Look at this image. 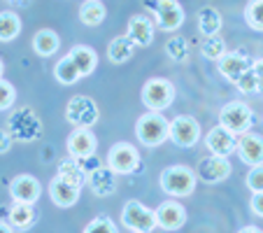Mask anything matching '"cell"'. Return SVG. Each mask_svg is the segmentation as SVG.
<instances>
[{"mask_svg": "<svg viewBox=\"0 0 263 233\" xmlns=\"http://www.w3.org/2000/svg\"><path fill=\"white\" fill-rule=\"evenodd\" d=\"M170 133V121L161 117V112H144L135 124V135L144 147H159L168 140Z\"/></svg>", "mask_w": 263, "mask_h": 233, "instance_id": "6da1fadb", "label": "cell"}, {"mask_svg": "<svg viewBox=\"0 0 263 233\" xmlns=\"http://www.w3.org/2000/svg\"><path fill=\"white\" fill-rule=\"evenodd\" d=\"M196 182H198V177L189 166H170L161 173V189L175 199L191 196L196 191Z\"/></svg>", "mask_w": 263, "mask_h": 233, "instance_id": "7a4b0ae2", "label": "cell"}, {"mask_svg": "<svg viewBox=\"0 0 263 233\" xmlns=\"http://www.w3.org/2000/svg\"><path fill=\"white\" fill-rule=\"evenodd\" d=\"M140 98H142L144 107H147L149 112H163V110H168L175 100V86L170 80L154 77V80L144 82Z\"/></svg>", "mask_w": 263, "mask_h": 233, "instance_id": "3957f363", "label": "cell"}, {"mask_svg": "<svg viewBox=\"0 0 263 233\" xmlns=\"http://www.w3.org/2000/svg\"><path fill=\"white\" fill-rule=\"evenodd\" d=\"M219 126L229 129L231 133L242 135L247 133L254 126V112L247 103L242 100H233V103H226L219 112Z\"/></svg>", "mask_w": 263, "mask_h": 233, "instance_id": "277c9868", "label": "cell"}, {"mask_svg": "<svg viewBox=\"0 0 263 233\" xmlns=\"http://www.w3.org/2000/svg\"><path fill=\"white\" fill-rule=\"evenodd\" d=\"M121 224L130 231L138 233H152L156 228V217L154 210H149L147 205H142L140 201H128L121 210Z\"/></svg>", "mask_w": 263, "mask_h": 233, "instance_id": "5b68a950", "label": "cell"}, {"mask_svg": "<svg viewBox=\"0 0 263 233\" xmlns=\"http://www.w3.org/2000/svg\"><path fill=\"white\" fill-rule=\"evenodd\" d=\"M140 154L130 142H117L107 152V168H112L117 175H130L140 168Z\"/></svg>", "mask_w": 263, "mask_h": 233, "instance_id": "8992f818", "label": "cell"}, {"mask_svg": "<svg viewBox=\"0 0 263 233\" xmlns=\"http://www.w3.org/2000/svg\"><path fill=\"white\" fill-rule=\"evenodd\" d=\"M65 119L74 124V129H89L98 121V105L89 96H74L65 107Z\"/></svg>", "mask_w": 263, "mask_h": 233, "instance_id": "52a82bcc", "label": "cell"}, {"mask_svg": "<svg viewBox=\"0 0 263 233\" xmlns=\"http://www.w3.org/2000/svg\"><path fill=\"white\" fill-rule=\"evenodd\" d=\"M168 138L173 140L177 147H194L200 140V124L189 117V114H179L170 121V133Z\"/></svg>", "mask_w": 263, "mask_h": 233, "instance_id": "ba28073f", "label": "cell"}, {"mask_svg": "<svg viewBox=\"0 0 263 233\" xmlns=\"http://www.w3.org/2000/svg\"><path fill=\"white\" fill-rule=\"evenodd\" d=\"M235 152H238L240 161L247 164L249 168H254V166H263V138L258 133L247 131V133L238 135Z\"/></svg>", "mask_w": 263, "mask_h": 233, "instance_id": "9c48e42d", "label": "cell"}, {"mask_svg": "<svg viewBox=\"0 0 263 233\" xmlns=\"http://www.w3.org/2000/svg\"><path fill=\"white\" fill-rule=\"evenodd\" d=\"M152 7L156 12V24L165 33H173L184 24V10L177 0H156Z\"/></svg>", "mask_w": 263, "mask_h": 233, "instance_id": "30bf717a", "label": "cell"}, {"mask_svg": "<svg viewBox=\"0 0 263 233\" xmlns=\"http://www.w3.org/2000/svg\"><path fill=\"white\" fill-rule=\"evenodd\" d=\"M235 142H238V135L231 133V131L223 129V126H214V129H210L208 135H205V147L210 149V154L223 156V159H229V154L235 152Z\"/></svg>", "mask_w": 263, "mask_h": 233, "instance_id": "8fae6325", "label": "cell"}, {"mask_svg": "<svg viewBox=\"0 0 263 233\" xmlns=\"http://www.w3.org/2000/svg\"><path fill=\"white\" fill-rule=\"evenodd\" d=\"M196 173H198V177L203 180V182H208V184H217V182H223V180L229 177V175L233 173V168H231L229 159L210 154V156L200 159L198 170H196Z\"/></svg>", "mask_w": 263, "mask_h": 233, "instance_id": "7c38bea8", "label": "cell"}, {"mask_svg": "<svg viewBox=\"0 0 263 233\" xmlns=\"http://www.w3.org/2000/svg\"><path fill=\"white\" fill-rule=\"evenodd\" d=\"M154 217H156V226L165 228V231H177L186 222V210L177 201H163L154 210Z\"/></svg>", "mask_w": 263, "mask_h": 233, "instance_id": "4fadbf2b", "label": "cell"}, {"mask_svg": "<svg viewBox=\"0 0 263 233\" xmlns=\"http://www.w3.org/2000/svg\"><path fill=\"white\" fill-rule=\"evenodd\" d=\"M10 193H12V199H14V203L35 205L42 193V187H40V182L35 177H30V175H16L10 182Z\"/></svg>", "mask_w": 263, "mask_h": 233, "instance_id": "5bb4252c", "label": "cell"}, {"mask_svg": "<svg viewBox=\"0 0 263 233\" xmlns=\"http://www.w3.org/2000/svg\"><path fill=\"white\" fill-rule=\"evenodd\" d=\"M96 147H98V140L91 129H74L68 135V154L72 159L91 156V154H96Z\"/></svg>", "mask_w": 263, "mask_h": 233, "instance_id": "9a60e30c", "label": "cell"}, {"mask_svg": "<svg viewBox=\"0 0 263 233\" xmlns=\"http://www.w3.org/2000/svg\"><path fill=\"white\" fill-rule=\"evenodd\" d=\"M126 35L130 38V42H133L135 47H149L154 42V24H152L149 16L135 14V16H130Z\"/></svg>", "mask_w": 263, "mask_h": 233, "instance_id": "2e32d148", "label": "cell"}, {"mask_svg": "<svg viewBox=\"0 0 263 233\" xmlns=\"http://www.w3.org/2000/svg\"><path fill=\"white\" fill-rule=\"evenodd\" d=\"M249 63H252V61H247V56L240 54V51H231V54L226 51V54L217 61L219 73H221L229 82H233V84L242 77L245 70H249Z\"/></svg>", "mask_w": 263, "mask_h": 233, "instance_id": "e0dca14e", "label": "cell"}, {"mask_svg": "<svg viewBox=\"0 0 263 233\" xmlns=\"http://www.w3.org/2000/svg\"><path fill=\"white\" fill-rule=\"evenodd\" d=\"M49 199L59 208H72L80 201V187L63 182L61 177H54L49 182Z\"/></svg>", "mask_w": 263, "mask_h": 233, "instance_id": "ac0fdd59", "label": "cell"}, {"mask_svg": "<svg viewBox=\"0 0 263 233\" xmlns=\"http://www.w3.org/2000/svg\"><path fill=\"white\" fill-rule=\"evenodd\" d=\"M86 182H89L91 191H93L96 196H100V199L117 191V173L112 168H103V166H100L98 170L86 175Z\"/></svg>", "mask_w": 263, "mask_h": 233, "instance_id": "d6986e66", "label": "cell"}, {"mask_svg": "<svg viewBox=\"0 0 263 233\" xmlns=\"http://www.w3.org/2000/svg\"><path fill=\"white\" fill-rule=\"evenodd\" d=\"M68 56L74 61V65H77L82 77H89V75L96 70V65H98V54L86 45H74L72 49L68 51Z\"/></svg>", "mask_w": 263, "mask_h": 233, "instance_id": "ffe728a7", "label": "cell"}, {"mask_svg": "<svg viewBox=\"0 0 263 233\" xmlns=\"http://www.w3.org/2000/svg\"><path fill=\"white\" fill-rule=\"evenodd\" d=\"M61 47V38L49 28H42L33 35V49L37 56H54Z\"/></svg>", "mask_w": 263, "mask_h": 233, "instance_id": "44dd1931", "label": "cell"}, {"mask_svg": "<svg viewBox=\"0 0 263 233\" xmlns=\"http://www.w3.org/2000/svg\"><path fill=\"white\" fill-rule=\"evenodd\" d=\"M35 208L30 203H14L10 208V226L16 231H28L35 224Z\"/></svg>", "mask_w": 263, "mask_h": 233, "instance_id": "7402d4cb", "label": "cell"}, {"mask_svg": "<svg viewBox=\"0 0 263 233\" xmlns=\"http://www.w3.org/2000/svg\"><path fill=\"white\" fill-rule=\"evenodd\" d=\"M133 51H135V45L130 42L128 35H119V38H115L107 45V59L112 63H126L133 56Z\"/></svg>", "mask_w": 263, "mask_h": 233, "instance_id": "603a6c76", "label": "cell"}, {"mask_svg": "<svg viewBox=\"0 0 263 233\" xmlns=\"http://www.w3.org/2000/svg\"><path fill=\"white\" fill-rule=\"evenodd\" d=\"M107 16V10H105L103 0H86L80 7V21L84 26H100Z\"/></svg>", "mask_w": 263, "mask_h": 233, "instance_id": "cb8c5ba5", "label": "cell"}, {"mask_svg": "<svg viewBox=\"0 0 263 233\" xmlns=\"http://www.w3.org/2000/svg\"><path fill=\"white\" fill-rule=\"evenodd\" d=\"M56 177H61L63 182L68 184H74V187H80L86 182V173L80 168V164H77V159H72V156H68V159H63L59 164V175Z\"/></svg>", "mask_w": 263, "mask_h": 233, "instance_id": "d4e9b609", "label": "cell"}, {"mask_svg": "<svg viewBox=\"0 0 263 233\" xmlns=\"http://www.w3.org/2000/svg\"><path fill=\"white\" fill-rule=\"evenodd\" d=\"M21 33V19L19 14L5 10L0 12V42H12L16 40Z\"/></svg>", "mask_w": 263, "mask_h": 233, "instance_id": "484cf974", "label": "cell"}, {"mask_svg": "<svg viewBox=\"0 0 263 233\" xmlns=\"http://www.w3.org/2000/svg\"><path fill=\"white\" fill-rule=\"evenodd\" d=\"M198 30L205 35V38H212L221 30V16L214 7H203L198 12Z\"/></svg>", "mask_w": 263, "mask_h": 233, "instance_id": "4316f807", "label": "cell"}, {"mask_svg": "<svg viewBox=\"0 0 263 233\" xmlns=\"http://www.w3.org/2000/svg\"><path fill=\"white\" fill-rule=\"evenodd\" d=\"M54 77L61 82V84H65V86H70V84H74V82H80V80H82L80 70H77L74 61L70 59L68 54H65L63 59H61L59 63H56V68H54Z\"/></svg>", "mask_w": 263, "mask_h": 233, "instance_id": "83f0119b", "label": "cell"}, {"mask_svg": "<svg viewBox=\"0 0 263 233\" xmlns=\"http://www.w3.org/2000/svg\"><path fill=\"white\" fill-rule=\"evenodd\" d=\"M245 21L252 30L263 33V0H249L245 7Z\"/></svg>", "mask_w": 263, "mask_h": 233, "instance_id": "f1b7e54d", "label": "cell"}, {"mask_svg": "<svg viewBox=\"0 0 263 233\" xmlns=\"http://www.w3.org/2000/svg\"><path fill=\"white\" fill-rule=\"evenodd\" d=\"M203 56L205 59H210V61H219L223 54H226V42L219 38V35H212V38H208L205 40V45H203Z\"/></svg>", "mask_w": 263, "mask_h": 233, "instance_id": "f546056e", "label": "cell"}, {"mask_svg": "<svg viewBox=\"0 0 263 233\" xmlns=\"http://www.w3.org/2000/svg\"><path fill=\"white\" fill-rule=\"evenodd\" d=\"M82 233H119V228H117V224L112 222L107 214H100V217H96L93 222L86 224Z\"/></svg>", "mask_w": 263, "mask_h": 233, "instance_id": "4dcf8cb0", "label": "cell"}, {"mask_svg": "<svg viewBox=\"0 0 263 233\" xmlns=\"http://www.w3.org/2000/svg\"><path fill=\"white\" fill-rule=\"evenodd\" d=\"M165 51H168V56L173 61H184L186 54H189V47H186L184 38H173V40H168V45H165Z\"/></svg>", "mask_w": 263, "mask_h": 233, "instance_id": "1f68e13d", "label": "cell"}, {"mask_svg": "<svg viewBox=\"0 0 263 233\" xmlns=\"http://www.w3.org/2000/svg\"><path fill=\"white\" fill-rule=\"evenodd\" d=\"M14 100H16L14 86H12L10 82L0 80V112H3V110H10L12 105H14Z\"/></svg>", "mask_w": 263, "mask_h": 233, "instance_id": "d6a6232c", "label": "cell"}, {"mask_svg": "<svg viewBox=\"0 0 263 233\" xmlns=\"http://www.w3.org/2000/svg\"><path fill=\"white\" fill-rule=\"evenodd\" d=\"M249 191H263V166H254L252 170L247 173V180H245Z\"/></svg>", "mask_w": 263, "mask_h": 233, "instance_id": "836d02e7", "label": "cell"}, {"mask_svg": "<svg viewBox=\"0 0 263 233\" xmlns=\"http://www.w3.org/2000/svg\"><path fill=\"white\" fill-rule=\"evenodd\" d=\"M235 86H238L240 94H256V82H254L252 70H245L242 77L235 82Z\"/></svg>", "mask_w": 263, "mask_h": 233, "instance_id": "e575fe53", "label": "cell"}, {"mask_svg": "<svg viewBox=\"0 0 263 233\" xmlns=\"http://www.w3.org/2000/svg\"><path fill=\"white\" fill-rule=\"evenodd\" d=\"M249 70H252L254 82H256V94H263V59H254L249 63Z\"/></svg>", "mask_w": 263, "mask_h": 233, "instance_id": "d590c367", "label": "cell"}, {"mask_svg": "<svg viewBox=\"0 0 263 233\" xmlns=\"http://www.w3.org/2000/svg\"><path fill=\"white\" fill-rule=\"evenodd\" d=\"M77 164H80V168L84 170L86 175L93 173V170H98L100 166H103V164H100V159L96 156V154H91V156H82V159H77Z\"/></svg>", "mask_w": 263, "mask_h": 233, "instance_id": "8d00e7d4", "label": "cell"}, {"mask_svg": "<svg viewBox=\"0 0 263 233\" xmlns=\"http://www.w3.org/2000/svg\"><path fill=\"white\" fill-rule=\"evenodd\" d=\"M249 205H252V212L256 214V217H263V191L252 193V201H249Z\"/></svg>", "mask_w": 263, "mask_h": 233, "instance_id": "74e56055", "label": "cell"}, {"mask_svg": "<svg viewBox=\"0 0 263 233\" xmlns=\"http://www.w3.org/2000/svg\"><path fill=\"white\" fill-rule=\"evenodd\" d=\"M12 149V135L7 131H0V154H7Z\"/></svg>", "mask_w": 263, "mask_h": 233, "instance_id": "f35d334b", "label": "cell"}, {"mask_svg": "<svg viewBox=\"0 0 263 233\" xmlns=\"http://www.w3.org/2000/svg\"><path fill=\"white\" fill-rule=\"evenodd\" d=\"M238 233H263L261 228H256V226H245V228H240Z\"/></svg>", "mask_w": 263, "mask_h": 233, "instance_id": "ab89813d", "label": "cell"}, {"mask_svg": "<svg viewBox=\"0 0 263 233\" xmlns=\"http://www.w3.org/2000/svg\"><path fill=\"white\" fill-rule=\"evenodd\" d=\"M0 233H14V228L10 226V224H5V222H0Z\"/></svg>", "mask_w": 263, "mask_h": 233, "instance_id": "60d3db41", "label": "cell"}, {"mask_svg": "<svg viewBox=\"0 0 263 233\" xmlns=\"http://www.w3.org/2000/svg\"><path fill=\"white\" fill-rule=\"evenodd\" d=\"M12 3H16V5H30L33 0H12Z\"/></svg>", "mask_w": 263, "mask_h": 233, "instance_id": "b9f144b4", "label": "cell"}, {"mask_svg": "<svg viewBox=\"0 0 263 233\" xmlns=\"http://www.w3.org/2000/svg\"><path fill=\"white\" fill-rule=\"evenodd\" d=\"M3 73H5V63L0 61V80H3Z\"/></svg>", "mask_w": 263, "mask_h": 233, "instance_id": "7bdbcfd3", "label": "cell"}, {"mask_svg": "<svg viewBox=\"0 0 263 233\" xmlns=\"http://www.w3.org/2000/svg\"><path fill=\"white\" fill-rule=\"evenodd\" d=\"M130 233H138V231H130Z\"/></svg>", "mask_w": 263, "mask_h": 233, "instance_id": "ee69618b", "label": "cell"}]
</instances>
